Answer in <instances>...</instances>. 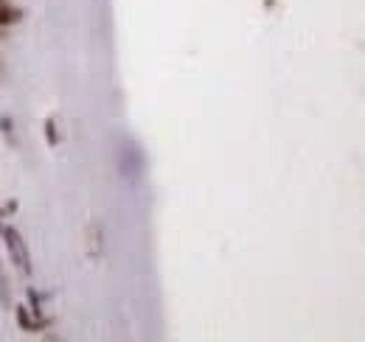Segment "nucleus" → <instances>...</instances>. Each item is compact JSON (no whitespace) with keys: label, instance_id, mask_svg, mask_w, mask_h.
I'll list each match as a JSON object with an SVG mask.
<instances>
[{"label":"nucleus","instance_id":"f257e3e1","mask_svg":"<svg viewBox=\"0 0 365 342\" xmlns=\"http://www.w3.org/2000/svg\"><path fill=\"white\" fill-rule=\"evenodd\" d=\"M0 233H3V239H6V247H9V256L14 261V266H17L23 275H31V256H29V247H26L20 230H17V227H3Z\"/></svg>","mask_w":365,"mask_h":342},{"label":"nucleus","instance_id":"20e7f679","mask_svg":"<svg viewBox=\"0 0 365 342\" xmlns=\"http://www.w3.org/2000/svg\"><path fill=\"white\" fill-rule=\"evenodd\" d=\"M0 300L9 306V292H6V278H3V269H0Z\"/></svg>","mask_w":365,"mask_h":342},{"label":"nucleus","instance_id":"f03ea898","mask_svg":"<svg viewBox=\"0 0 365 342\" xmlns=\"http://www.w3.org/2000/svg\"><path fill=\"white\" fill-rule=\"evenodd\" d=\"M23 20V11L11 0H0V26H14Z\"/></svg>","mask_w":365,"mask_h":342},{"label":"nucleus","instance_id":"7ed1b4c3","mask_svg":"<svg viewBox=\"0 0 365 342\" xmlns=\"http://www.w3.org/2000/svg\"><path fill=\"white\" fill-rule=\"evenodd\" d=\"M46 135H48V143H51V146H56V143H59V138H56V124H53V118H48V121H46Z\"/></svg>","mask_w":365,"mask_h":342}]
</instances>
